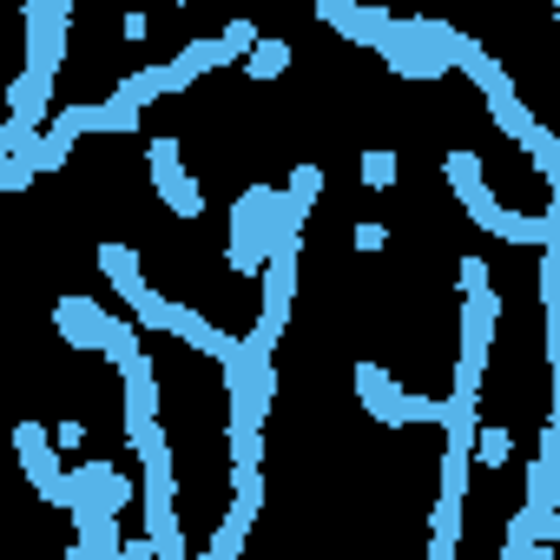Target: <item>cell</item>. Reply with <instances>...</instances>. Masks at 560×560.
Returning <instances> with one entry per match:
<instances>
[{"mask_svg":"<svg viewBox=\"0 0 560 560\" xmlns=\"http://www.w3.org/2000/svg\"><path fill=\"white\" fill-rule=\"evenodd\" d=\"M317 198H324V165L317 159H304V165H291V185H284V205L291 211H317Z\"/></svg>","mask_w":560,"mask_h":560,"instance_id":"ffe728a7","label":"cell"},{"mask_svg":"<svg viewBox=\"0 0 560 560\" xmlns=\"http://www.w3.org/2000/svg\"><path fill=\"white\" fill-rule=\"evenodd\" d=\"M106 100H119L126 113H145L152 100H165V67H139V73H126Z\"/></svg>","mask_w":560,"mask_h":560,"instance_id":"d6986e66","label":"cell"},{"mask_svg":"<svg viewBox=\"0 0 560 560\" xmlns=\"http://www.w3.org/2000/svg\"><path fill=\"white\" fill-rule=\"evenodd\" d=\"M100 270H106V284L119 304H132L145 291V270H139V250L132 244H100Z\"/></svg>","mask_w":560,"mask_h":560,"instance_id":"2e32d148","label":"cell"},{"mask_svg":"<svg viewBox=\"0 0 560 560\" xmlns=\"http://www.w3.org/2000/svg\"><path fill=\"white\" fill-rule=\"evenodd\" d=\"M106 324H113V317H106L93 298H80V291L54 298V330H60L67 350H100V343H106Z\"/></svg>","mask_w":560,"mask_h":560,"instance_id":"9c48e42d","label":"cell"},{"mask_svg":"<svg viewBox=\"0 0 560 560\" xmlns=\"http://www.w3.org/2000/svg\"><path fill=\"white\" fill-rule=\"evenodd\" d=\"M119 383H126V422L159 416V363H152V350H132L119 363Z\"/></svg>","mask_w":560,"mask_h":560,"instance_id":"7c38bea8","label":"cell"},{"mask_svg":"<svg viewBox=\"0 0 560 560\" xmlns=\"http://www.w3.org/2000/svg\"><path fill=\"white\" fill-rule=\"evenodd\" d=\"M442 178H448L455 205H475V198H488V165H481V152H475V145H455V152H442Z\"/></svg>","mask_w":560,"mask_h":560,"instance_id":"9a60e30c","label":"cell"},{"mask_svg":"<svg viewBox=\"0 0 560 560\" xmlns=\"http://www.w3.org/2000/svg\"><path fill=\"white\" fill-rule=\"evenodd\" d=\"M73 527H80V540L67 547L73 560H119V514H106V508H73Z\"/></svg>","mask_w":560,"mask_h":560,"instance_id":"8fae6325","label":"cell"},{"mask_svg":"<svg viewBox=\"0 0 560 560\" xmlns=\"http://www.w3.org/2000/svg\"><path fill=\"white\" fill-rule=\"evenodd\" d=\"M547 8H560V0H547Z\"/></svg>","mask_w":560,"mask_h":560,"instance_id":"d6a6232c","label":"cell"},{"mask_svg":"<svg viewBox=\"0 0 560 560\" xmlns=\"http://www.w3.org/2000/svg\"><path fill=\"white\" fill-rule=\"evenodd\" d=\"M350 244H357L363 257H376V250H389V224H383V218H363V224L350 231Z\"/></svg>","mask_w":560,"mask_h":560,"instance_id":"484cf974","label":"cell"},{"mask_svg":"<svg viewBox=\"0 0 560 560\" xmlns=\"http://www.w3.org/2000/svg\"><path fill=\"white\" fill-rule=\"evenodd\" d=\"M488 284H494V277H488V257H481V250H462V257H455V291L468 298V291H488Z\"/></svg>","mask_w":560,"mask_h":560,"instance_id":"603a6c76","label":"cell"},{"mask_svg":"<svg viewBox=\"0 0 560 560\" xmlns=\"http://www.w3.org/2000/svg\"><path fill=\"white\" fill-rule=\"evenodd\" d=\"M291 60H298V47L284 40V34H257L250 47H244V80L250 86H277L291 73Z\"/></svg>","mask_w":560,"mask_h":560,"instance_id":"4fadbf2b","label":"cell"},{"mask_svg":"<svg viewBox=\"0 0 560 560\" xmlns=\"http://www.w3.org/2000/svg\"><path fill=\"white\" fill-rule=\"evenodd\" d=\"M80 442H86V422H60V429H54V448H60V455H73Z\"/></svg>","mask_w":560,"mask_h":560,"instance_id":"f1b7e54d","label":"cell"},{"mask_svg":"<svg viewBox=\"0 0 560 560\" xmlns=\"http://www.w3.org/2000/svg\"><path fill=\"white\" fill-rule=\"evenodd\" d=\"M231 60H224V47H218V34H191L172 60H165V100L172 93H191L198 80H211V73H224Z\"/></svg>","mask_w":560,"mask_h":560,"instance_id":"52a82bcc","label":"cell"},{"mask_svg":"<svg viewBox=\"0 0 560 560\" xmlns=\"http://www.w3.org/2000/svg\"><path fill=\"white\" fill-rule=\"evenodd\" d=\"M145 165H152V191H159V205L172 218H205V185L185 172V139L178 132H152Z\"/></svg>","mask_w":560,"mask_h":560,"instance_id":"7a4b0ae2","label":"cell"},{"mask_svg":"<svg viewBox=\"0 0 560 560\" xmlns=\"http://www.w3.org/2000/svg\"><path fill=\"white\" fill-rule=\"evenodd\" d=\"M126 311L139 317V330H165V311H172V298H159V291L145 284V291H139V298H132Z\"/></svg>","mask_w":560,"mask_h":560,"instance_id":"d4e9b609","label":"cell"},{"mask_svg":"<svg viewBox=\"0 0 560 560\" xmlns=\"http://www.w3.org/2000/svg\"><path fill=\"white\" fill-rule=\"evenodd\" d=\"M494 330H501V298H494V284L488 291H468L462 298V311H455V357H488L494 350Z\"/></svg>","mask_w":560,"mask_h":560,"instance_id":"ba28073f","label":"cell"},{"mask_svg":"<svg viewBox=\"0 0 560 560\" xmlns=\"http://www.w3.org/2000/svg\"><path fill=\"white\" fill-rule=\"evenodd\" d=\"M0 376H8V357H0Z\"/></svg>","mask_w":560,"mask_h":560,"instance_id":"4dcf8cb0","label":"cell"},{"mask_svg":"<svg viewBox=\"0 0 560 560\" xmlns=\"http://www.w3.org/2000/svg\"><path fill=\"white\" fill-rule=\"evenodd\" d=\"M357 178H363V191H389V185L402 178L396 145H370V152H363V165H357Z\"/></svg>","mask_w":560,"mask_h":560,"instance_id":"44dd1931","label":"cell"},{"mask_svg":"<svg viewBox=\"0 0 560 560\" xmlns=\"http://www.w3.org/2000/svg\"><path fill=\"white\" fill-rule=\"evenodd\" d=\"M257 40V27L250 21H231V27H218V47H224V60H244V47Z\"/></svg>","mask_w":560,"mask_h":560,"instance_id":"4316f807","label":"cell"},{"mask_svg":"<svg viewBox=\"0 0 560 560\" xmlns=\"http://www.w3.org/2000/svg\"><path fill=\"white\" fill-rule=\"evenodd\" d=\"M8 442H14L21 475L34 481V494H40L47 508H67V462H60V448H54V429H47L40 416H21V422L8 429Z\"/></svg>","mask_w":560,"mask_h":560,"instance_id":"3957f363","label":"cell"},{"mask_svg":"<svg viewBox=\"0 0 560 560\" xmlns=\"http://www.w3.org/2000/svg\"><path fill=\"white\" fill-rule=\"evenodd\" d=\"M350 389H357V402H363V416L370 422H383V429H422V422H442V396H416V389H402L383 363H350Z\"/></svg>","mask_w":560,"mask_h":560,"instance_id":"6da1fadb","label":"cell"},{"mask_svg":"<svg viewBox=\"0 0 560 560\" xmlns=\"http://www.w3.org/2000/svg\"><path fill=\"white\" fill-rule=\"evenodd\" d=\"M165 8H185V0H165Z\"/></svg>","mask_w":560,"mask_h":560,"instance_id":"f546056e","label":"cell"},{"mask_svg":"<svg viewBox=\"0 0 560 560\" xmlns=\"http://www.w3.org/2000/svg\"><path fill=\"white\" fill-rule=\"evenodd\" d=\"M521 152L534 159V172H540V178H553V132H547L540 119H534V126L521 132Z\"/></svg>","mask_w":560,"mask_h":560,"instance_id":"cb8c5ba5","label":"cell"},{"mask_svg":"<svg viewBox=\"0 0 560 560\" xmlns=\"http://www.w3.org/2000/svg\"><path fill=\"white\" fill-rule=\"evenodd\" d=\"M0 311H8V298H0Z\"/></svg>","mask_w":560,"mask_h":560,"instance_id":"1f68e13d","label":"cell"},{"mask_svg":"<svg viewBox=\"0 0 560 560\" xmlns=\"http://www.w3.org/2000/svg\"><path fill=\"white\" fill-rule=\"evenodd\" d=\"M132 494H139V488H132L106 455H86V462H73V468H67V514H73V508L126 514V508H132Z\"/></svg>","mask_w":560,"mask_h":560,"instance_id":"277c9868","label":"cell"},{"mask_svg":"<svg viewBox=\"0 0 560 560\" xmlns=\"http://www.w3.org/2000/svg\"><path fill=\"white\" fill-rule=\"evenodd\" d=\"M73 145H80V139H73V132H60V126L47 119V126H40V132H34L27 145H21V159H27L34 172H67V159H73Z\"/></svg>","mask_w":560,"mask_h":560,"instance_id":"ac0fdd59","label":"cell"},{"mask_svg":"<svg viewBox=\"0 0 560 560\" xmlns=\"http://www.w3.org/2000/svg\"><path fill=\"white\" fill-rule=\"evenodd\" d=\"M481 468H508L514 462V429H494V422H475V448H468Z\"/></svg>","mask_w":560,"mask_h":560,"instance_id":"7402d4cb","label":"cell"},{"mask_svg":"<svg viewBox=\"0 0 560 560\" xmlns=\"http://www.w3.org/2000/svg\"><path fill=\"white\" fill-rule=\"evenodd\" d=\"M317 21L330 27V34H343L350 47H370L376 54V40L389 34V8H370V0H317Z\"/></svg>","mask_w":560,"mask_h":560,"instance_id":"5b68a950","label":"cell"},{"mask_svg":"<svg viewBox=\"0 0 560 560\" xmlns=\"http://www.w3.org/2000/svg\"><path fill=\"white\" fill-rule=\"evenodd\" d=\"M54 80H60V73L27 67V73L8 86V113H14V119H27V126H47V113H54Z\"/></svg>","mask_w":560,"mask_h":560,"instance_id":"5bb4252c","label":"cell"},{"mask_svg":"<svg viewBox=\"0 0 560 560\" xmlns=\"http://www.w3.org/2000/svg\"><path fill=\"white\" fill-rule=\"evenodd\" d=\"M376 54H383V67H389L402 86H435V80H448V60H442L435 47L402 40V34H396V21H389V34L376 40Z\"/></svg>","mask_w":560,"mask_h":560,"instance_id":"8992f818","label":"cell"},{"mask_svg":"<svg viewBox=\"0 0 560 560\" xmlns=\"http://www.w3.org/2000/svg\"><path fill=\"white\" fill-rule=\"evenodd\" d=\"M145 34H152V21H145L139 8H126V14H119V40H132V47H139Z\"/></svg>","mask_w":560,"mask_h":560,"instance_id":"83f0119b","label":"cell"},{"mask_svg":"<svg viewBox=\"0 0 560 560\" xmlns=\"http://www.w3.org/2000/svg\"><path fill=\"white\" fill-rule=\"evenodd\" d=\"M481 106H488V119H494V126H501V132H508L514 145H521V132L534 126V113H527V100L514 93V80H501V86H488V93H481Z\"/></svg>","mask_w":560,"mask_h":560,"instance_id":"e0dca14e","label":"cell"},{"mask_svg":"<svg viewBox=\"0 0 560 560\" xmlns=\"http://www.w3.org/2000/svg\"><path fill=\"white\" fill-rule=\"evenodd\" d=\"M165 337H178L185 350H198V357H211V363L237 343L231 330H218V324H211L205 311H191V304H172V311H165Z\"/></svg>","mask_w":560,"mask_h":560,"instance_id":"30bf717a","label":"cell"}]
</instances>
